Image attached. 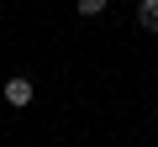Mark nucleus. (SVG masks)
Segmentation results:
<instances>
[{
	"label": "nucleus",
	"mask_w": 158,
	"mask_h": 147,
	"mask_svg": "<svg viewBox=\"0 0 158 147\" xmlns=\"http://www.w3.org/2000/svg\"><path fill=\"white\" fill-rule=\"evenodd\" d=\"M6 100L11 105H32V79H6Z\"/></svg>",
	"instance_id": "obj_1"
},
{
	"label": "nucleus",
	"mask_w": 158,
	"mask_h": 147,
	"mask_svg": "<svg viewBox=\"0 0 158 147\" xmlns=\"http://www.w3.org/2000/svg\"><path fill=\"white\" fill-rule=\"evenodd\" d=\"M137 21L142 32H158V0H137Z\"/></svg>",
	"instance_id": "obj_2"
},
{
	"label": "nucleus",
	"mask_w": 158,
	"mask_h": 147,
	"mask_svg": "<svg viewBox=\"0 0 158 147\" xmlns=\"http://www.w3.org/2000/svg\"><path fill=\"white\" fill-rule=\"evenodd\" d=\"M106 11V0H79V16H100Z\"/></svg>",
	"instance_id": "obj_3"
}]
</instances>
